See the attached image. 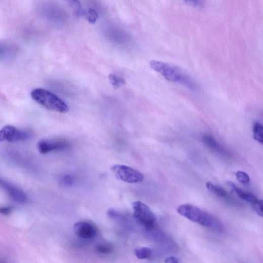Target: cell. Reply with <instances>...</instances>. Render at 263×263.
Wrapping results in <instances>:
<instances>
[{"mask_svg":"<svg viewBox=\"0 0 263 263\" xmlns=\"http://www.w3.org/2000/svg\"><path fill=\"white\" fill-rule=\"evenodd\" d=\"M64 1L71 8L75 16L81 17L84 15L85 12L80 0H64Z\"/></svg>","mask_w":263,"mask_h":263,"instance_id":"obj_12","label":"cell"},{"mask_svg":"<svg viewBox=\"0 0 263 263\" xmlns=\"http://www.w3.org/2000/svg\"><path fill=\"white\" fill-rule=\"evenodd\" d=\"M177 211L180 215L204 227L220 233H222L224 231L223 225L220 221L195 206L190 204L181 205L178 207Z\"/></svg>","mask_w":263,"mask_h":263,"instance_id":"obj_1","label":"cell"},{"mask_svg":"<svg viewBox=\"0 0 263 263\" xmlns=\"http://www.w3.org/2000/svg\"><path fill=\"white\" fill-rule=\"evenodd\" d=\"M109 80L111 85L115 88H119L126 84L124 79L115 74H110L109 75Z\"/></svg>","mask_w":263,"mask_h":263,"instance_id":"obj_16","label":"cell"},{"mask_svg":"<svg viewBox=\"0 0 263 263\" xmlns=\"http://www.w3.org/2000/svg\"><path fill=\"white\" fill-rule=\"evenodd\" d=\"M184 2L186 4L194 8L196 7L198 5L197 0H184Z\"/></svg>","mask_w":263,"mask_h":263,"instance_id":"obj_24","label":"cell"},{"mask_svg":"<svg viewBox=\"0 0 263 263\" xmlns=\"http://www.w3.org/2000/svg\"><path fill=\"white\" fill-rule=\"evenodd\" d=\"M32 99L36 103L47 109L65 114L68 110L66 103L52 92L41 88L32 91L30 94Z\"/></svg>","mask_w":263,"mask_h":263,"instance_id":"obj_3","label":"cell"},{"mask_svg":"<svg viewBox=\"0 0 263 263\" xmlns=\"http://www.w3.org/2000/svg\"><path fill=\"white\" fill-rule=\"evenodd\" d=\"M237 179L243 184H247L250 182L249 176L245 172L239 171L236 174Z\"/></svg>","mask_w":263,"mask_h":263,"instance_id":"obj_20","label":"cell"},{"mask_svg":"<svg viewBox=\"0 0 263 263\" xmlns=\"http://www.w3.org/2000/svg\"><path fill=\"white\" fill-rule=\"evenodd\" d=\"M61 181L65 185H71L73 183L74 178L70 175H65L62 178Z\"/></svg>","mask_w":263,"mask_h":263,"instance_id":"obj_21","label":"cell"},{"mask_svg":"<svg viewBox=\"0 0 263 263\" xmlns=\"http://www.w3.org/2000/svg\"><path fill=\"white\" fill-rule=\"evenodd\" d=\"M228 184L230 187V189H231L232 192L242 200L252 203L257 199L254 195L242 190L233 182L228 181Z\"/></svg>","mask_w":263,"mask_h":263,"instance_id":"obj_11","label":"cell"},{"mask_svg":"<svg viewBox=\"0 0 263 263\" xmlns=\"http://www.w3.org/2000/svg\"><path fill=\"white\" fill-rule=\"evenodd\" d=\"M135 254L139 259H146L152 256L153 251L148 248L142 247L136 249Z\"/></svg>","mask_w":263,"mask_h":263,"instance_id":"obj_15","label":"cell"},{"mask_svg":"<svg viewBox=\"0 0 263 263\" xmlns=\"http://www.w3.org/2000/svg\"><path fill=\"white\" fill-rule=\"evenodd\" d=\"M32 137V133L26 130L18 129L12 125H7L0 131V141L10 142L25 141Z\"/></svg>","mask_w":263,"mask_h":263,"instance_id":"obj_6","label":"cell"},{"mask_svg":"<svg viewBox=\"0 0 263 263\" xmlns=\"http://www.w3.org/2000/svg\"><path fill=\"white\" fill-rule=\"evenodd\" d=\"M1 186L10 197L15 202L19 203H24L27 201L25 194L16 186L1 179Z\"/></svg>","mask_w":263,"mask_h":263,"instance_id":"obj_9","label":"cell"},{"mask_svg":"<svg viewBox=\"0 0 263 263\" xmlns=\"http://www.w3.org/2000/svg\"><path fill=\"white\" fill-rule=\"evenodd\" d=\"M165 262L168 263H178L179 262V260L177 258L171 256L167 258Z\"/></svg>","mask_w":263,"mask_h":263,"instance_id":"obj_23","label":"cell"},{"mask_svg":"<svg viewBox=\"0 0 263 263\" xmlns=\"http://www.w3.org/2000/svg\"><path fill=\"white\" fill-rule=\"evenodd\" d=\"M114 246L110 244H101L96 246V251L101 254H107L114 251Z\"/></svg>","mask_w":263,"mask_h":263,"instance_id":"obj_17","label":"cell"},{"mask_svg":"<svg viewBox=\"0 0 263 263\" xmlns=\"http://www.w3.org/2000/svg\"><path fill=\"white\" fill-rule=\"evenodd\" d=\"M12 211V208L11 207H3L0 210V212L3 215H8Z\"/></svg>","mask_w":263,"mask_h":263,"instance_id":"obj_22","label":"cell"},{"mask_svg":"<svg viewBox=\"0 0 263 263\" xmlns=\"http://www.w3.org/2000/svg\"><path fill=\"white\" fill-rule=\"evenodd\" d=\"M202 141L209 148L215 153L223 156H228L227 150L222 147L219 143L209 134H205L202 137Z\"/></svg>","mask_w":263,"mask_h":263,"instance_id":"obj_10","label":"cell"},{"mask_svg":"<svg viewBox=\"0 0 263 263\" xmlns=\"http://www.w3.org/2000/svg\"><path fill=\"white\" fill-rule=\"evenodd\" d=\"M251 204L255 212L258 215L263 217V200H258L257 199Z\"/></svg>","mask_w":263,"mask_h":263,"instance_id":"obj_18","label":"cell"},{"mask_svg":"<svg viewBox=\"0 0 263 263\" xmlns=\"http://www.w3.org/2000/svg\"><path fill=\"white\" fill-rule=\"evenodd\" d=\"M98 17L99 16L97 12L93 9H89L87 13V19L91 24H95L97 21Z\"/></svg>","mask_w":263,"mask_h":263,"instance_id":"obj_19","label":"cell"},{"mask_svg":"<svg viewBox=\"0 0 263 263\" xmlns=\"http://www.w3.org/2000/svg\"><path fill=\"white\" fill-rule=\"evenodd\" d=\"M206 185L209 191L219 198H227L229 196L227 192L219 186L210 182H207Z\"/></svg>","mask_w":263,"mask_h":263,"instance_id":"obj_13","label":"cell"},{"mask_svg":"<svg viewBox=\"0 0 263 263\" xmlns=\"http://www.w3.org/2000/svg\"><path fill=\"white\" fill-rule=\"evenodd\" d=\"M73 232L79 238L85 240L93 239L97 234V230L94 225L86 221H80L75 223Z\"/></svg>","mask_w":263,"mask_h":263,"instance_id":"obj_8","label":"cell"},{"mask_svg":"<svg viewBox=\"0 0 263 263\" xmlns=\"http://www.w3.org/2000/svg\"><path fill=\"white\" fill-rule=\"evenodd\" d=\"M149 65L168 81L181 83L191 88L195 87L191 78L175 65L156 60L150 61Z\"/></svg>","mask_w":263,"mask_h":263,"instance_id":"obj_2","label":"cell"},{"mask_svg":"<svg viewBox=\"0 0 263 263\" xmlns=\"http://www.w3.org/2000/svg\"><path fill=\"white\" fill-rule=\"evenodd\" d=\"M111 170L118 179L127 183H139L144 179V176L142 173L125 165L112 166Z\"/></svg>","mask_w":263,"mask_h":263,"instance_id":"obj_5","label":"cell"},{"mask_svg":"<svg viewBox=\"0 0 263 263\" xmlns=\"http://www.w3.org/2000/svg\"><path fill=\"white\" fill-rule=\"evenodd\" d=\"M133 215L136 219L147 228L155 227L157 218L155 213L144 203L137 201L133 203Z\"/></svg>","mask_w":263,"mask_h":263,"instance_id":"obj_4","label":"cell"},{"mask_svg":"<svg viewBox=\"0 0 263 263\" xmlns=\"http://www.w3.org/2000/svg\"><path fill=\"white\" fill-rule=\"evenodd\" d=\"M69 146L68 142L61 139H45L40 140L37 144V148L40 154H47L56 150H62Z\"/></svg>","mask_w":263,"mask_h":263,"instance_id":"obj_7","label":"cell"},{"mask_svg":"<svg viewBox=\"0 0 263 263\" xmlns=\"http://www.w3.org/2000/svg\"><path fill=\"white\" fill-rule=\"evenodd\" d=\"M252 132L254 139L263 145V126L258 122L254 123Z\"/></svg>","mask_w":263,"mask_h":263,"instance_id":"obj_14","label":"cell"}]
</instances>
